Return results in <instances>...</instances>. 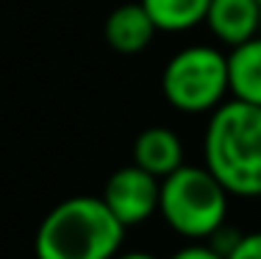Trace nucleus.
<instances>
[{
  "mask_svg": "<svg viewBox=\"0 0 261 259\" xmlns=\"http://www.w3.org/2000/svg\"><path fill=\"white\" fill-rule=\"evenodd\" d=\"M203 156L211 176L228 195L258 198L261 195V106L245 101L220 103L211 112Z\"/></svg>",
  "mask_w": 261,
  "mask_h": 259,
  "instance_id": "1",
  "label": "nucleus"
},
{
  "mask_svg": "<svg viewBox=\"0 0 261 259\" xmlns=\"http://www.w3.org/2000/svg\"><path fill=\"white\" fill-rule=\"evenodd\" d=\"M125 226L97 195H75L56 203L36 229V259H114Z\"/></svg>",
  "mask_w": 261,
  "mask_h": 259,
  "instance_id": "2",
  "label": "nucleus"
},
{
  "mask_svg": "<svg viewBox=\"0 0 261 259\" xmlns=\"http://www.w3.org/2000/svg\"><path fill=\"white\" fill-rule=\"evenodd\" d=\"M159 215L181 237L208 240L225 226L228 190L211 176L206 164H181L161 178Z\"/></svg>",
  "mask_w": 261,
  "mask_h": 259,
  "instance_id": "3",
  "label": "nucleus"
},
{
  "mask_svg": "<svg viewBox=\"0 0 261 259\" xmlns=\"http://www.w3.org/2000/svg\"><path fill=\"white\" fill-rule=\"evenodd\" d=\"M161 92L178 112L197 114L214 112L225 103L228 89V53L211 45H189L164 64Z\"/></svg>",
  "mask_w": 261,
  "mask_h": 259,
  "instance_id": "4",
  "label": "nucleus"
},
{
  "mask_svg": "<svg viewBox=\"0 0 261 259\" xmlns=\"http://www.w3.org/2000/svg\"><path fill=\"white\" fill-rule=\"evenodd\" d=\"M159 190L161 178L150 176L139 164H125L109 176L100 198L125 229H134L159 212Z\"/></svg>",
  "mask_w": 261,
  "mask_h": 259,
  "instance_id": "5",
  "label": "nucleus"
},
{
  "mask_svg": "<svg viewBox=\"0 0 261 259\" xmlns=\"http://www.w3.org/2000/svg\"><path fill=\"white\" fill-rule=\"evenodd\" d=\"M206 26L222 45L236 48L258 36L261 3L258 0H211L206 11Z\"/></svg>",
  "mask_w": 261,
  "mask_h": 259,
  "instance_id": "6",
  "label": "nucleus"
},
{
  "mask_svg": "<svg viewBox=\"0 0 261 259\" xmlns=\"http://www.w3.org/2000/svg\"><path fill=\"white\" fill-rule=\"evenodd\" d=\"M103 36L111 51L134 56V53H142L153 42L156 26H153L150 14L145 11L142 3H122L106 17Z\"/></svg>",
  "mask_w": 261,
  "mask_h": 259,
  "instance_id": "7",
  "label": "nucleus"
},
{
  "mask_svg": "<svg viewBox=\"0 0 261 259\" xmlns=\"http://www.w3.org/2000/svg\"><path fill=\"white\" fill-rule=\"evenodd\" d=\"M134 164L147 170L150 176L164 178L184 164V143L172 128L150 126L134 143Z\"/></svg>",
  "mask_w": 261,
  "mask_h": 259,
  "instance_id": "8",
  "label": "nucleus"
},
{
  "mask_svg": "<svg viewBox=\"0 0 261 259\" xmlns=\"http://www.w3.org/2000/svg\"><path fill=\"white\" fill-rule=\"evenodd\" d=\"M228 89L236 101L261 106V34L231 48V53H228Z\"/></svg>",
  "mask_w": 261,
  "mask_h": 259,
  "instance_id": "9",
  "label": "nucleus"
},
{
  "mask_svg": "<svg viewBox=\"0 0 261 259\" xmlns=\"http://www.w3.org/2000/svg\"><path fill=\"white\" fill-rule=\"evenodd\" d=\"M150 14L156 31L184 34L206 22V11L211 0H139Z\"/></svg>",
  "mask_w": 261,
  "mask_h": 259,
  "instance_id": "10",
  "label": "nucleus"
},
{
  "mask_svg": "<svg viewBox=\"0 0 261 259\" xmlns=\"http://www.w3.org/2000/svg\"><path fill=\"white\" fill-rule=\"evenodd\" d=\"M225 259H261V231L239 234V240L225 254Z\"/></svg>",
  "mask_w": 261,
  "mask_h": 259,
  "instance_id": "11",
  "label": "nucleus"
},
{
  "mask_svg": "<svg viewBox=\"0 0 261 259\" xmlns=\"http://www.w3.org/2000/svg\"><path fill=\"white\" fill-rule=\"evenodd\" d=\"M170 259H225V254H220V251L214 248V245H203V243H192V245H184L181 251H175Z\"/></svg>",
  "mask_w": 261,
  "mask_h": 259,
  "instance_id": "12",
  "label": "nucleus"
},
{
  "mask_svg": "<svg viewBox=\"0 0 261 259\" xmlns=\"http://www.w3.org/2000/svg\"><path fill=\"white\" fill-rule=\"evenodd\" d=\"M114 259H156V256H153V254H145V251H128V254H122V251H120Z\"/></svg>",
  "mask_w": 261,
  "mask_h": 259,
  "instance_id": "13",
  "label": "nucleus"
},
{
  "mask_svg": "<svg viewBox=\"0 0 261 259\" xmlns=\"http://www.w3.org/2000/svg\"><path fill=\"white\" fill-rule=\"evenodd\" d=\"M258 34H261V31H258Z\"/></svg>",
  "mask_w": 261,
  "mask_h": 259,
  "instance_id": "14",
  "label": "nucleus"
},
{
  "mask_svg": "<svg viewBox=\"0 0 261 259\" xmlns=\"http://www.w3.org/2000/svg\"><path fill=\"white\" fill-rule=\"evenodd\" d=\"M258 3H261V0H258Z\"/></svg>",
  "mask_w": 261,
  "mask_h": 259,
  "instance_id": "15",
  "label": "nucleus"
}]
</instances>
